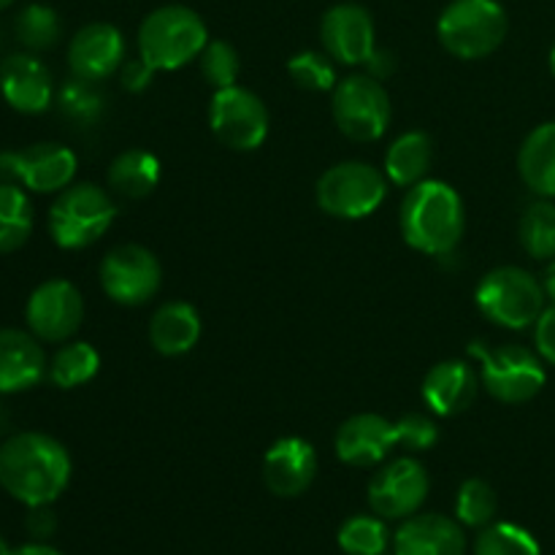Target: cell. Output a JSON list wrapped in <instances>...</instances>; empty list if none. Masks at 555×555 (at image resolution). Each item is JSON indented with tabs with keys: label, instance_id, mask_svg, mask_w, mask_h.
<instances>
[{
	"label": "cell",
	"instance_id": "1",
	"mask_svg": "<svg viewBox=\"0 0 555 555\" xmlns=\"http://www.w3.org/2000/svg\"><path fill=\"white\" fill-rule=\"evenodd\" d=\"M70 455L41 431H20L0 444V488L27 507L52 504L70 482Z\"/></svg>",
	"mask_w": 555,
	"mask_h": 555
},
{
	"label": "cell",
	"instance_id": "2",
	"mask_svg": "<svg viewBox=\"0 0 555 555\" xmlns=\"http://www.w3.org/2000/svg\"><path fill=\"white\" fill-rule=\"evenodd\" d=\"M404 242L423 255H450L466 231V209L459 190L439 179H423L404 195L399 209Z\"/></svg>",
	"mask_w": 555,
	"mask_h": 555
},
{
	"label": "cell",
	"instance_id": "3",
	"mask_svg": "<svg viewBox=\"0 0 555 555\" xmlns=\"http://www.w3.org/2000/svg\"><path fill=\"white\" fill-rule=\"evenodd\" d=\"M209 43L206 22L188 5H160L139 27V57L155 70H177Z\"/></svg>",
	"mask_w": 555,
	"mask_h": 555
},
{
	"label": "cell",
	"instance_id": "4",
	"mask_svg": "<svg viewBox=\"0 0 555 555\" xmlns=\"http://www.w3.org/2000/svg\"><path fill=\"white\" fill-rule=\"evenodd\" d=\"M475 301L491 323L507 331H524L537 325L545 312L547 293L531 271L520 266H499L482 276Z\"/></svg>",
	"mask_w": 555,
	"mask_h": 555
},
{
	"label": "cell",
	"instance_id": "5",
	"mask_svg": "<svg viewBox=\"0 0 555 555\" xmlns=\"http://www.w3.org/2000/svg\"><path fill=\"white\" fill-rule=\"evenodd\" d=\"M117 220V204L92 182L60 190L49 209V233L63 249H85L95 244Z\"/></svg>",
	"mask_w": 555,
	"mask_h": 555
},
{
	"label": "cell",
	"instance_id": "6",
	"mask_svg": "<svg viewBox=\"0 0 555 555\" xmlns=\"http://www.w3.org/2000/svg\"><path fill=\"white\" fill-rule=\"evenodd\" d=\"M507 11L499 0H453L437 25L442 47L461 60H482L493 54L507 38Z\"/></svg>",
	"mask_w": 555,
	"mask_h": 555
},
{
	"label": "cell",
	"instance_id": "7",
	"mask_svg": "<svg viewBox=\"0 0 555 555\" xmlns=\"http://www.w3.org/2000/svg\"><path fill=\"white\" fill-rule=\"evenodd\" d=\"M469 356L480 363V383L502 404H526L545 388V366L540 356L524 345L488 347L482 341L469 345Z\"/></svg>",
	"mask_w": 555,
	"mask_h": 555
},
{
	"label": "cell",
	"instance_id": "8",
	"mask_svg": "<svg viewBox=\"0 0 555 555\" xmlns=\"http://www.w3.org/2000/svg\"><path fill=\"white\" fill-rule=\"evenodd\" d=\"M388 195V177L372 163L345 160L331 166L314 188L320 209L336 220H361L374 215Z\"/></svg>",
	"mask_w": 555,
	"mask_h": 555
},
{
	"label": "cell",
	"instance_id": "9",
	"mask_svg": "<svg viewBox=\"0 0 555 555\" xmlns=\"http://www.w3.org/2000/svg\"><path fill=\"white\" fill-rule=\"evenodd\" d=\"M331 114L341 135L350 141L383 139L390 125V95L379 79L369 74H356L341 79L331 95Z\"/></svg>",
	"mask_w": 555,
	"mask_h": 555
},
{
	"label": "cell",
	"instance_id": "10",
	"mask_svg": "<svg viewBox=\"0 0 555 555\" xmlns=\"http://www.w3.org/2000/svg\"><path fill=\"white\" fill-rule=\"evenodd\" d=\"M209 125L222 146L236 152H253L263 146L269 135V108L247 87L215 90L209 106Z\"/></svg>",
	"mask_w": 555,
	"mask_h": 555
},
{
	"label": "cell",
	"instance_id": "11",
	"mask_svg": "<svg viewBox=\"0 0 555 555\" xmlns=\"http://www.w3.org/2000/svg\"><path fill=\"white\" fill-rule=\"evenodd\" d=\"M101 287L114 304L141 307L152 301L163 285V266L155 253L141 244H119L101 260Z\"/></svg>",
	"mask_w": 555,
	"mask_h": 555
},
{
	"label": "cell",
	"instance_id": "12",
	"mask_svg": "<svg viewBox=\"0 0 555 555\" xmlns=\"http://www.w3.org/2000/svg\"><path fill=\"white\" fill-rule=\"evenodd\" d=\"M431 477L415 459H396L385 464L369 482V507L383 520H406L426 504Z\"/></svg>",
	"mask_w": 555,
	"mask_h": 555
},
{
	"label": "cell",
	"instance_id": "13",
	"mask_svg": "<svg viewBox=\"0 0 555 555\" xmlns=\"http://www.w3.org/2000/svg\"><path fill=\"white\" fill-rule=\"evenodd\" d=\"M27 328L41 341H68L85 320V298L68 280H49L30 293L25 307Z\"/></svg>",
	"mask_w": 555,
	"mask_h": 555
},
{
	"label": "cell",
	"instance_id": "14",
	"mask_svg": "<svg viewBox=\"0 0 555 555\" xmlns=\"http://www.w3.org/2000/svg\"><path fill=\"white\" fill-rule=\"evenodd\" d=\"M0 173L33 193H60L76 177V155L63 144L43 141L20 152L0 155Z\"/></svg>",
	"mask_w": 555,
	"mask_h": 555
},
{
	"label": "cell",
	"instance_id": "15",
	"mask_svg": "<svg viewBox=\"0 0 555 555\" xmlns=\"http://www.w3.org/2000/svg\"><path fill=\"white\" fill-rule=\"evenodd\" d=\"M320 38H323V52L345 65H363L377 49L372 14L358 3H339L325 11L320 22Z\"/></svg>",
	"mask_w": 555,
	"mask_h": 555
},
{
	"label": "cell",
	"instance_id": "16",
	"mask_svg": "<svg viewBox=\"0 0 555 555\" xmlns=\"http://www.w3.org/2000/svg\"><path fill=\"white\" fill-rule=\"evenodd\" d=\"M396 444H399L396 442V423L383 415H374V412L347 417L334 437L336 459L356 469L383 464Z\"/></svg>",
	"mask_w": 555,
	"mask_h": 555
},
{
	"label": "cell",
	"instance_id": "17",
	"mask_svg": "<svg viewBox=\"0 0 555 555\" xmlns=\"http://www.w3.org/2000/svg\"><path fill=\"white\" fill-rule=\"evenodd\" d=\"M125 63V38L108 22H90L68 43V68L76 79L103 81Z\"/></svg>",
	"mask_w": 555,
	"mask_h": 555
},
{
	"label": "cell",
	"instance_id": "18",
	"mask_svg": "<svg viewBox=\"0 0 555 555\" xmlns=\"http://www.w3.org/2000/svg\"><path fill=\"white\" fill-rule=\"evenodd\" d=\"M318 477V453L301 437H285L269 448L263 459V482L274 496L296 499L309 491Z\"/></svg>",
	"mask_w": 555,
	"mask_h": 555
},
{
	"label": "cell",
	"instance_id": "19",
	"mask_svg": "<svg viewBox=\"0 0 555 555\" xmlns=\"http://www.w3.org/2000/svg\"><path fill=\"white\" fill-rule=\"evenodd\" d=\"M393 555H466L464 526L439 513L410 515L396 531Z\"/></svg>",
	"mask_w": 555,
	"mask_h": 555
},
{
	"label": "cell",
	"instance_id": "20",
	"mask_svg": "<svg viewBox=\"0 0 555 555\" xmlns=\"http://www.w3.org/2000/svg\"><path fill=\"white\" fill-rule=\"evenodd\" d=\"M0 92H3L9 106L16 108V112L41 114L52 106V74L33 54H11L0 65Z\"/></svg>",
	"mask_w": 555,
	"mask_h": 555
},
{
	"label": "cell",
	"instance_id": "21",
	"mask_svg": "<svg viewBox=\"0 0 555 555\" xmlns=\"http://www.w3.org/2000/svg\"><path fill=\"white\" fill-rule=\"evenodd\" d=\"M480 374L466 361H442L423 379V401L439 417H455L469 410L480 390Z\"/></svg>",
	"mask_w": 555,
	"mask_h": 555
},
{
	"label": "cell",
	"instance_id": "22",
	"mask_svg": "<svg viewBox=\"0 0 555 555\" xmlns=\"http://www.w3.org/2000/svg\"><path fill=\"white\" fill-rule=\"evenodd\" d=\"M38 341L27 331L0 328V393H22L47 377L49 363Z\"/></svg>",
	"mask_w": 555,
	"mask_h": 555
},
{
	"label": "cell",
	"instance_id": "23",
	"mask_svg": "<svg viewBox=\"0 0 555 555\" xmlns=\"http://www.w3.org/2000/svg\"><path fill=\"white\" fill-rule=\"evenodd\" d=\"M201 339V318L193 304L166 301L150 320V341L160 356L177 358L193 350Z\"/></svg>",
	"mask_w": 555,
	"mask_h": 555
},
{
	"label": "cell",
	"instance_id": "24",
	"mask_svg": "<svg viewBox=\"0 0 555 555\" xmlns=\"http://www.w3.org/2000/svg\"><path fill=\"white\" fill-rule=\"evenodd\" d=\"M518 171L531 193L555 198V122L540 125L526 135L518 152Z\"/></svg>",
	"mask_w": 555,
	"mask_h": 555
},
{
	"label": "cell",
	"instance_id": "25",
	"mask_svg": "<svg viewBox=\"0 0 555 555\" xmlns=\"http://www.w3.org/2000/svg\"><path fill=\"white\" fill-rule=\"evenodd\" d=\"M108 190L119 198L141 201L160 182V160L144 150H125L108 166Z\"/></svg>",
	"mask_w": 555,
	"mask_h": 555
},
{
	"label": "cell",
	"instance_id": "26",
	"mask_svg": "<svg viewBox=\"0 0 555 555\" xmlns=\"http://www.w3.org/2000/svg\"><path fill=\"white\" fill-rule=\"evenodd\" d=\"M431 160V135L423 130H410V133H401L385 152V177L399 188H415L426 179Z\"/></svg>",
	"mask_w": 555,
	"mask_h": 555
},
{
	"label": "cell",
	"instance_id": "27",
	"mask_svg": "<svg viewBox=\"0 0 555 555\" xmlns=\"http://www.w3.org/2000/svg\"><path fill=\"white\" fill-rule=\"evenodd\" d=\"M33 233V204L16 184H0V255L25 247Z\"/></svg>",
	"mask_w": 555,
	"mask_h": 555
},
{
	"label": "cell",
	"instance_id": "28",
	"mask_svg": "<svg viewBox=\"0 0 555 555\" xmlns=\"http://www.w3.org/2000/svg\"><path fill=\"white\" fill-rule=\"evenodd\" d=\"M98 369H101V356L90 341H68L54 352L47 374L57 388L70 390L90 383Z\"/></svg>",
	"mask_w": 555,
	"mask_h": 555
},
{
	"label": "cell",
	"instance_id": "29",
	"mask_svg": "<svg viewBox=\"0 0 555 555\" xmlns=\"http://www.w3.org/2000/svg\"><path fill=\"white\" fill-rule=\"evenodd\" d=\"M520 247L534 260L555 258V204L551 198H540L526 206L518 222Z\"/></svg>",
	"mask_w": 555,
	"mask_h": 555
},
{
	"label": "cell",
	"instance_id": "30",
	"mask_svg": "<svg viewBox=\"0 0 555 555\" xmlns=\"http://www.w3.org/2000/svg\"><path fill=\"white\" fill-rule=\"evenodd\" d=\"M14 33L25 49L43 52V49H52L60 41V36H63V22H60L57 11L49 9V5L30 3L16 16Z\"/></svg>",
	"mask_w": 555,
	"mask_h": 555
},
{
	"label": "cell",
	"instance_id": "31",
	"mask_svg": "<svg viewBox=\"0 0 555 555\" xmlns=\"http://www.w3.org/2000/svg\"><path fill=\"white\" fill-rule=\"evenodd\" d=\"M336 540L347 555H383L390 545L388 526L379 515H352L341 524Z\"/></svg>",
	"mask_w": 555,
	"mask_h": 555
},
{
	"label": "cell",
	"instance_id": "32",
	"mask_svg": "<svg viewBox=\"0 0 555 555\" xmlns=\"http://www.w3.org/2000/svg\"><path fill=\"white\" fill-rule=\"evenodd\" d=\"M57 106L65 119L76 125H95L106 112V98L98 90V81L70 79L57 92Z\"/></svg>",
	"mask_w": 555,
	"mask_h": 555
},
{
	"label": "cell",
	"instance_id": "33",
	"mask_svg": "<svg viewBox=\"0 0 555 555\" xmlns=\"http://www.w3.org/2000/svg\"><path fill=\"white\" fill-rule=\"evenodd\" d=\"M499 509V496L493 491L491 482L480 480V477H472L464 486L459 488V496H455V515H459L461 526H469V529H486L493 524Z\"/></svg>",
	"mask_w": 555,
	"mask_h": 555
},
{
	"label": "cell",
	"instance_id": "34",
	"mask_svg": "<svg viewBox=\"0 0 555 555\" xmlns=\"http://www.w3.org/2000/svg\"><path fill=\"white\" fill-rule=\"evenodd\" d=\"M475 555H542L540 542L515 524H491L480 529Z\"/></svg>",
	"mask_w": 555,
	"mask_h": 555
},
{
	"label": "cell",
	"instance_id": "35",
	"mask_svg": "<svg viewBox=\"0 0 555 555\" xmlns=\"http://www.w3.org/2000/svg\"><path fill=\"white\" fill-rule=\"evenodd\" d=\"M334 63L336 60L331 57V54L309 49V52H301L296 54V57H291V63H287V74H291V79L296 81L301 90L334 92V87L339 85V76H336Z\"/></svg>",
	"mask_w": 555,
	"mask_h": 555
},
{
	"label": "cell",
	"instance_id": "36",
	"mask_svg": "<svg viewBox=\"0 0 555 555\" xmlns=\"http://www.w3.org/2000/svg\"><path fill=\"white\" fill-rule=\"evenodd\" d=\"M198 63H201V76L209 81L215 90H225V87H233L238 79V52L231 47L228 41L222 38H215L204 47V52L198 54Z\"/></svg>",
	"mask_w": 555,
	"mask_h": 555
},
{
	"label": "cell",
	"instance_id": "37",
	"mask_svg": "<svg viewBox=\"0 0 555 555\" xmlns=\"http://www.w3.org/2000/svg\"><path fill=\"white\" fill-rule=\"evenodd\" d=\"M396 442L401 448L412 450V453H426L439 442V428L428 415L412 412V415H404L396 423Z\"/></svg>",
	"mask_w": 555,
	"mask_h": 555
},
{
	"label": "cell",
	"instance_id": "38",
	"mask_svg": "<svg viewBox=\"0 0 555 555\" xmlns=\"http://www.w3.org/2000/svg\"><path fill=\"white\" fill-rule=\"evenodd\" d=\"M155 74L157 70L146 60H125L122 68H119V81H122L128 92H144L152 85V79H155Z\"/></svg>",
	"mask_w": 555,
	"mask_h": 555
},
{
	"label": "cell",
	"instance_id": "39",
	"mask_svg": "<svg viewBox=\"0 0 555 555\" xmlns=\"http://www.w3.org/2000/svg\"><path fill=\"white\" fill-rule=\"evenodd\" d=\"M534 339H537V350H540L542 361L553 363L555 366V304L545 307V312H542L540 320H537Z\"/></svg>",
	"mask_w": 555,
	"mask_h": 555
},
{
	"label": "cell",
	"instance_id": "40",
	"mask_svg": "<svg viewBox=\"0 0 555 555\" xmlns=\"http://www.w3.org/2000/svg\"><path fill=\"white\" fill-rule=\"evenodd\" d=\"M57 529V518L49 509V504H41V507H30V515H27V531H30L36 540H47V537L54 534Z\"/></svg>",
	"mask_w": 555,
	"mask_h": 555
},
{
	"label": "cell",
	"instance_id": "41",
	"mask_svg": "<svg viewBox=\"0 0 555 555\" xmlns=\"http://www.w3.org/2000/svg\"><path fill=\"white\" fill-rule=\"evenodd\" d=\"M366 74L369 76H374V79H388L390 74H393V68H396V60H393V54H388V52H383V49H374L372 52V57L366 60Z\"/></svg>",
	"mask_w": 555,
	"mask_h": 555
},
{
	"label": "cell",
	"instance_id": "42",
	"mask_svg": "<svg viewBox=\"0 0 555 555\" xmlns=\"http://www.w3.org/2000/svg\"><path fill=\"white\" fill-rule=\"evenodd\" d=\"M9 555H63V553L54 551V547H49V545H43V542H36V545L16 547V551H11Z\"/></svg>",
	"mask_w": 555,
	"mask_h": 555
},
{
	"label": "cell",
	"instance_id": "43",
	"mask_svg": "<svg viewBox=\"0 0 555 555\" xmlns=\"http://www.w3.org/2000/svg\"><path fill=\"white\" fill-rule=\"evenodd\" d=\"M542 287H545L547 298L555 304V258L551 260V266H547L545 271V280H542Z\"/></svg>",
	"mask_w": 555,
	"mask_h": 555
},
{
	"label": "cell",
	"instance_id": "44",
	"mask_svg": "<svg viewBox=\"0 0 555 555\" xmlns=\"http://www.w3.org/2000/svg\"><path fill=\"white\" fill-rule=\"evenodd\" d=\"M11 551H9V545H5V540L3 537H0V555H9Z\"/></svg>",
	"mask_w": 555,
	"mask_h": 555
},
{
	"label": "cell",
	"instance_id": "45",
	"mask_svg": "<svg viewBox=\"0 0 555 555\" xmlns=\"http://www.w3.org/2000/svg\"><path fill=\"white\" fill-rule=\"evenodd\" d=\"M551 70H553V76H555V43H553V49H551Z\"/></svg>",
	"mask_w": 555,
	"mask_h": 555
},
{
	"label": "cell",
	"instance_id": "46",
	"mask_svg": "<svg viewBox=\"0 0 555 555\" xmlns=\"http://www.w3.org/2000/svg\"><path fill=\"white\" fill-rule=\"evenodd\" d=\"M11 3H14V0H0V11H3V9H9Z\"/></svg>",
	"mask_w": 555,
	"mask_h": 555
},
{
	"label": "cell",
	"instance_id": "47",
	"mask_svg": "<svg viewBox=\"0 0 555 555\" xmlns=\"http://www.w3.org/2000/svg\"><path fill=\"white\" fill-rule=\"evenodd\" d=\"M383 555H388V553H383Z\"/></svg>",
	"mask_w": 555,
	"mask_h": 555
},
{
	"label": "cell",
	"instance_id": "48",
	"mask_svg": "<svg viewBox=\"0 0 555 555\" xmlns=\"http://www.w3.org/2000/svg\"><path fill=\"white\" fill-rule=\"evenodd\" d=\"M0 95H3V92H0Z\"/></svg>",
	"mask_w": 555,
	"mask_h": 555
}]
</instances>
